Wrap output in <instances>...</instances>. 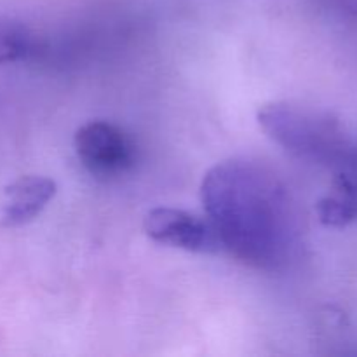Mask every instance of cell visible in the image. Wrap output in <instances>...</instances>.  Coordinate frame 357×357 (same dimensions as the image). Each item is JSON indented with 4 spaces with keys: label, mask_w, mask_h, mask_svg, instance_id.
Segmentation results:
<instances>
[{
    "label": "cell",
    "mask_w": 357,
    "mask_h": 357,
    "mask_svg": "<svg viewBox=\"0 0 357 357\" xmlns=\"http://www.w3.org/2000/svg\"><path fill=\"white\" fill-rule=\"evenodd\" d=\"M58 192L54 180L40 174H26L6 187L0 222L3 227H21L37 218Z\"/></svg>",
    "instance_id": "5"
},
{
    "label": "cell",
    "mask_w": 357,
    "mask_h": 357,
    "mask_svg": "<svg viewBox=\"0 0 357 357\" xmlns=\"http://www.w3.org/2000/svg\"><path fill=\"white\" fill-rule=\"evenodd\" d=\"M319 222L326 227L342 229L357 220V173L338 169L331 192L321 197L316 206Z\"/></svg>",
    "instance_id": "6"
},
{
    "label": "cell",
    "mask_w": 357,
    "mask_h": 357,
    "mask_svg": "<svg viewBox=\"0 0 357 357\" xmlns=\"http://www.w3.org/2000/svg\"><path fill=\"white\" fill-rule=\"evenodd\" d=\"M33 49L35 38L26 24L13 17H0V65L23 61Z\"/></svg>",
    "instance_id": "7"
},
{
    "label": "cell",
    "mask_w": 357,
    "mask_h": 357,
    "mask_svg": "<svg viewBox=\"0 0 357 357\" xmlns=\"http://www.w3.org/2000/svg\"><path fill=\"white\" fill-rule=\"evenodd\" d=\"M201 199L220 246L258 271L284 267L295 251L296 220L284 185L248 159H230L206 173Z\"/></svg>",
    "instance_id": "1"
},
{
    "label": "cell",
    "mask_w": 357,
    "mask_h": 357,
    "mask_svg": "<svg viewBox=\"0 0 357 357\" xmlns=\"http://www.w3.org/2000/svg\"><path fill=\"white\" fill-rule=\"evenodd\" d=\"M258 124L265 135L300 159L354 167L357 152H352L338 124L326 115L305 110L288 101L267 103L258 110Z\"/></svg>",
    "instance_id": "2"
},
{
    "label": "cell",
    "mask_w": 357,
    "mask_h": 357,
    "mask_svg": "<svg viewBox=\"0 0 357 357\" xmlns=\"http://www.w3.org/2000/svg\"><path fill=\"white\" fill-rule=\"evenodd\" d=\"M82 166L94 176H121L136 162V145L131 136L108 121H91L73 136Z\"/></svg>",
    "instance_id": "3"
},
{
    "label": "cell",
    "mask_w": 357,
    "mask_h": 357,
    "mask_svg": "<svg viewBox=\"0 0 357 357\" xmlns=\"http://www.w3.org/2000/svg\"><path fill=\"white\" fill-rule=\"evenodd\" d=\"M143 230L153 243L190 253H215L222 248L211 223L185 209H150L143 220Z\"/></svg>",
    "instance_id": "4"
}]
</instances>
